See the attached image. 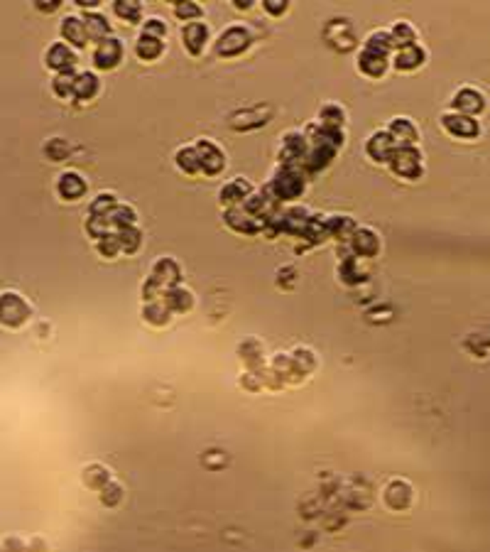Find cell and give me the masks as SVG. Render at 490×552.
<instances>
[{
  "label": "cell",
  "instance_id": "6da1fadb",
  "mask_svg": "<svg viewBox=\"0 0 490 552\" xmlns=\"http://www.w3.org/2000/svg\"><path fill=\"white\" fill-rule=\"evenodd\" d=\"M32 314V307L25 302L23 295L18 292H3L0 295V322L5 327H20L25 324Z\"/></svg>",
  "mask_w": 490,
  "mask_h": 552
},
{
  "label": "cell",
  "instance_id": "7a4b0ae2",
  "mask_svg": "<svg viewBox=\"0 0 490 552\" xmlns=\"http://www.w3.org/2000/svg\"><path fill=\"white\" fill-rule=\"evenodd\" d=\"M390 167L400 177L417 179L422 174V152L417 148H397L390 157Z\"/></svg>",
  "mask_w": 490,
  "mask_h": 552
},
{
  "label": "cell",
  "instance_id": "3957f363",
  "mask_svg": "<svg viewBox=\"0 0 490 552\" xmlns=\"http://www.w3.org/2000/svg\"><path fill=\"white\" fill-rule=\"evenodd\" d=\"M247 44H250V35H247V30L240 28V25H233V28H228L219 37V42H216V52H219L221 56H233V54H240Z\"/></svg>",
  "mask_w": 490,
  "mask_h": 552
},
{
  "label": "cell",
  "instance_id": "277c9868",
  "mask_svg": "<svg viewBox=\"0 0 490 552\" xmlns=\"http://www.w3.org/2000/svg\"><path fill=\"white\" fill-rule=\"evenodd\" d=\"M451 108L453 113H461V116H476L486 108V96L476 89H461L453 94L451 99Z\"/></svg>",
  "mask_w": 490,
  "mask_h": 552
},
{
  "label": "cell",
  "instance_id": "5b68a950",
  "mask_svg": "<svg viewBox=\"0 0 490 552\" xmlns=\"http://www.w3.org/2000/svg\"><path fill=\"white\" fill-rule=\"evenodd\" d=\"M441 126L451 133L453 138H476L481 133V126H478L476 118L471 116H461V113H446L441 118Z\"/></svg>",
  "mask_w": 490,
  "mask_h": 552
},
{
  "label": "cell",
  "instance_id": "8992f818",
  "mask_svg": "<svg viewBox=\"0 0 490 552\" xmlns=\"http://www.w3.org/2000/svg\"><path fill=\"white\" fill-rule=\"evenodd\" d=\"M196 152H199V162H201V169H206L209 174H216L223 169L226 164V157L223 152H221V148L216 145L214 140H199L196 143Z\"/></svg>",
  "mask_w": 490,
  "mask_h": 552
},
{
  "label": "cell",
  "instance_id": "52a82bcc",
  "mask_svg": "<svg viewBox=\"0 0 490 552\" xmlns=\"http://www.w3.org/2000/svg\"><path fill=\"white\" fill-rule=\"evenodd\" d=\"M123 56V44L121 40L111 37V40H103V42H98V47L94 52V61L98 69H111V66H116L118 61H121Z\"/></svg>",
  "mask_w": 490,
  "mask_h": 552
},
{
  "label": "cell",
  "instance_id": "ba28073f",
  "mask_svg": "<svg viewBox=\"0 0 490 552\" xmlns=\"http://www.w3.org/2000/svg\"><path fill=\"white\" fill-rule=\"evenodd\" d=\"M44 59H47V66L56 69L59 74H64V71H69L71 66L76 64V52L69 49V44L56 42L47 49V56H44Z\"/></svg>",
  "mask_w": 490,
  "mask_h": 552
},
{
  "label": "cell",
  "instance_id": "9c48e42d",
  "mask_svg": "<svg viewBox=\"0 0 490 552\" xmlns=\"http://www.w3.org/2000/svg\"><path fill=\"white\" fill-rule=\"evenodd\" d=\"M388 133L392 136V140L402 148H415L417 136H419V133H417V126L410 121V118H395V121L390 123Z\"/></svg>",
  "mask_w": 490,
  "mask_h": 552
},
{
  "label": "cell",
  "instance_id": "30bf717a",
  "mask_svg": "<svg viewBox=\"0 0 490 552\" xmlns=\"http://www.w3.org/2000/svg\"><path fill=\"white\" fill-rule=\"evenodd\" d=\"M56 192H59V197H64L69 201L79 199L81 194L86 192L84 177H81L79 172H61L59 179H56Z\"/></svg>",
  "mask_w": 490,
  "mask_h": 552
},
{
  "label": "cell",
  "instance_id": "8fae6325",
  "mask_svg": "<svg viewBox=\"0 0 490 552\" xmlns=\"http://www.w3.org/2000/svg\"><path fill=\"white\" fill-rule=\"evenodd\" d=\"M61 37L66 42H71L74 47H84L89 35H86V25L84 18H76V15H69V18L61 20Z\"/></svg>",
  "mask_w": 490,
  "mask_h": 552
},
{
  "label": "cell",
  "instance_id": "7c38bea8",
  "mask_svg": "<svg viewBox=\"0 0 490 552\" xmlns=\"http://www.w3.org/2000/svg\"><path fill=\"white\" fill-rule=\"evenodd\" d=\"M184 37V47H187L192 54H199L206 44V37H209V28L204 23H189L182 32Z\"/></svg>",
  "mask_w": 490,
  "mask_h": 552
},
{
  "label": "cell",
  "instance_id": "4fadbf2b",
  "mask_svg": "<svg viewBox=\"0 0 490 552\" xmlns=\"http://www.w3.org/2000/svg\"><path fill=\"white\" fill-rule=\"evenodd\" d=\"M424 56L427 54L419 44H410V47H402L395 54V66L402 71H412V69H417V66L424 64Z\"/></svg>",
  "mask_w": 490,
  "mask_h": 552
},
{
  "label": "cell",
  "instance_id": "5bb4252c",
  "mask_svg": "<svg viewBox=\"0 0 490 552\" xmlns=\"http://www.w3.org/2000/svg\"><path fill=\"white\" fill-rule=\"evenodd\" d=\"M360 61V71H365V74L370 76H380L385 74V69H388V54H380V52H373V49H365L360 52L358 56Z\"/></svg>",
  "mask_w": 490,
  "mask_h": 552
},
{
  "label": "cell",
  "instance_id": "9a60e30c",
  "mask_svg": "<svg viewBox=\"0 0 490 552\" xmlns=\"http://www.w3.org/2000/svg\"><path fill=\"white\" fill-rule=\"evenodd\" d=\"M272 189H275L280 197H297V194L304 189V182L299 174L292 172V169H285V172L272 182Z\"/></svg>",
  "mask_w": 490,
  "mask_h": 552
},
{
  "label": "cell",
  "instance_id": "2e32d148",
  "mask_svg": "<svg viewBox=\"0 0 490 552\" xmlns=\"http://www.w3.org/2000/svg\"><path fill=\"white\" fill-rule=\"evenodd\" d=\"M395 150H397V143L392 140L390 133H375L368 143V152L373 155L375 160H380V162H383V160H390Z\"/></svg>",
  "mask_w": 490,
  "mask_h": 552
},
{
  "label": "cell",
  "instance_id": "e0dca14e",
  "mask_svg": "<svg viewBox=\"0 0 490 552\" xmlns=\"http://www.w3.org/2000/svg\"><path fill=\"white\" fill-rule=\"evenodd\" d=\"M96 94H98L96 74H91V71H81V74H76V79H74V96L76 99L89 101V99H94Z\"/></svg>",
  "mask_w": 490,
  "mask_h": 552
},
{
  "label": "cell",
  "instance_id": "ac0fdd59",
  "mask_svg": "<svg viewBox=\"0 0 490 552\" xmlns=\"http://www.w3.org/2000/svg\"><path fill=\"white\" fill-rule=\"evenodd\" d=\"M353 246H355V251L363 253V256H375L378 248H380V241H378V236H375L370 229H363V231H358V234H355Z\"/></svg>",
  "mask_w": 490,
  "mask_h": 552
},
{
  "label": "cell",
  "instance_id": "d6986e66",
  "mask_svg": "<svg viewBox=\"0 0 490 552\" xmlns=\"http://www.w3.org/2000/svg\"><path fill=\"white\" fill-rule=\"evenodd\" d=\"M247 189H250V184H247L243 177L233 179L228 187L221 189V201H223V204H226V201H228V204H235V201H240V199L247 197Z\"/></svg>",
  "mask_w": 490,
  "mask_h": 552
},
{
  "label": "cell",
  "instance_id": "ffe728a7",
  "mask_svg": "<svg viewBox=\"0 0 490 552\" xmlns=\"http://www.w3.org/2000/svg\"><path fill=\"white\" fill-rule=\"evenodd\" d=\"M162 42H159L157 37H147V35H142L140 40H137V44H135V54L140 56V59H154V56H159L162 54Z\"/></svg>",
  "mask_w": 490,
  "mask_h": 552
},
{
  "label": "cell",
  "instance_id": "44dd1931",
  "mask_svg": "<svg viewBox=\"0 0 490 552\" xmlns=\"http://www.w3.org/2000/svg\"><path fill=\"white\" fill-rule=\"evenodd\" d=\"M390 37H392V42H395V47H397V44H402V47H410V44H415L417 32H415V28H412L410 23H395V25H392V30H390Z\"/></svg>",
  "mask_w": 490,
  "mask_h": 552
},
{
  "label": "cell",
  "instance_id": "7402d4cb",
  "mask_svg": "<svg viewBox=\"0 0 490 552\" xmlns=\"http://www.w3.org/2000/svg\"><path fill=\"white\" fill-rule=\"evenodd\" d=\"M84 25H86V35H89L91 40H106V35H108V23H106V18H101V15H96V13H91V15H86L84 18Z\"/></svg>",
  "mask_w": 490,
  "mask_h": 552
},
{
  "label": "cell",
  "instance_id": "603a6c76",
  "mask_svg": "<svg viewBox=\"0 0 490 552\" xmlns=\"http://www.w3.org/2000/svg\"><path fill=\"white\" fill-rule=\"evenodd\" d=\"M164 304H167V309H179V312H184V309L192 307V292L184 290V287H172V290L167 292V297H164Z\"/></svg>",
  "mask_w": 490,
  "mask_h": 552
},
{
  "label": "cell",
  "instance_id": "cb8c5ba5",
  "mask_svg": "<svg viewBox=\"0 0 490 552\" xmlns=\"http://www.w3.org/2000/svg\"><path fill=\"white\" fill-rule=\"evenodd\" d=\"M108 221H111V224H118L121 229H130L133 221H135V211L125 204H116L111 214H108Z\"/></svg>",
  "mask_w": 490,
  "mask_h": 552
},
{
  "label": "cell",
  "instance_id": "d4e9b609",
  "mask_svg": "<svg viewBox=\"0 0 490 552\" xmlns=\"http://www.w3.org/2000/svg\"><path fill=\"white\" fill-rule=\"evenodd\" d=\"M177 164L182 169H187L189 174L199 172L201 162H199V152H196V148H182V150L177 152Z\"/></svg>",
  "mask_w": 490,
  "mask_h": 552
},
{
  "label": "cell",
  "instance_id": "484cf974",
  "mask_svg": "<svg viewBox=\"0 0 490 552\" xmlns=\"http://www.w3.org/2000/svg\"><path fill=\"white\" fill-rule=\"evenodd\" d=\"M74 79L76 74H71V71H64V74H56L54 84H51V89H54L56 96H61V99H69V96H74Z\"/></svg>",
  "mask_w": 490,
  "mask_h": 552
},
{
  "label": "cell",
  "instance_id": "4316f807",
  "mask_svg": "<svg viewBox=\"0 0 490 552\" xmlns=\"http://www.w3.org/2000/svg\"><path fill=\"white\" fill-rule=\"evenodd\" d=\"M86 484L89 486H94V488H101V486H106L108 481H111V472H108L106 467H101V464H94V467H89L86 469Z\"/></svg>",
  "mask_w": 490,
  "mask_h": 552
},
{
  "label": "cell",
  "instance_id": "83f0119b",
  "mask_svg": "<svg viewBox=\"0 0 490 552\" xmlns=\"http://www.w3.org/2000/svg\"><path fill=\"white\" fill-rule=\"evenodd\" d=\"M343 118H345V113L338 106H333V103H329L326 108H321V123H324V126L336 128L338 123L343 121Z\"/></svg>",
  "mask_w": 490,
  "mask_h": 552
},
{
  "label": "cell",
  "instance_id": "f1b7e54d",
  "mask_svg": "<svg viewBox=\"0 0 490 552\" xmlns=\"http://www.w3.org/2000/svg\"><path fill=\"white\" fill-rule=\"evenodd\" d=\"M123 498V488L118 486V484H111L108 481L106 486H103V496H101V501L106 503V505H116L118 501Z\"/></svg>",
  "mask_w": 490,
  "mask_h": 552
},
{
  "label": "cell",
  "instance_id": "f546056e",
  "mask_svg": "<svg viewBox=\"0 0 490 552\" xmlns=\"http://www.w3.org/2000/svg\"><path fill=\"white\" fill-rule=\"evenodd\" d=\"M98 251L108 258L116 256V253L121 251V241H118V236H103V239H98Z\"/></svg>",
  "mask_w": 490,
  "mask_h": 552
},
{
  "label": "cell",
  "instance_id": "4dcf8cb0",
  "mask_svg": "<svg viewBox=\"0 0 490 552\" xmlns=\"http://www.w3.org/2000/svg\"><path fill=\"white\" fill-rule=\"evenodd\" d=\"M116 13L125 20H137L140 18V5L137 3H116Z\"/></svg>",
  "mask_w": 490,
  "mask_h": 552
},
{
  "label": "cell",
  "instance_id": "1f68e13d",
  "mask_svg": "<svg viewBox=\"0 0 490 552\" xmlns=\"http://www.w3.org/2000/svg\"><path fill=\"white\" fill-rule=\"evenodd\" d=\"M164 32H167V28H164L162 20H159V18L147 20V25H145V35H147V37H154V35H157V40H159Z\"/></svg>",
  "mask_w": 490,
  "mask_h": 552
},
{
  "label": "cell",
  "instance_id": "d6a6232c",
  "mask_svg": "<svg viewBox=\"0 0 490 552\" xmlns=\"http://www.w3.org/2000/svg\"><path fill=\"white\" fill-rule=\"evenodd\" d=\"M174 13H177L179 18H199L201 8H199V5H192V3H189V5L177 3V5H174Z\"/></svg>",
  "mask_w": 490,
  "mask_h": 552
}]
</instances>
